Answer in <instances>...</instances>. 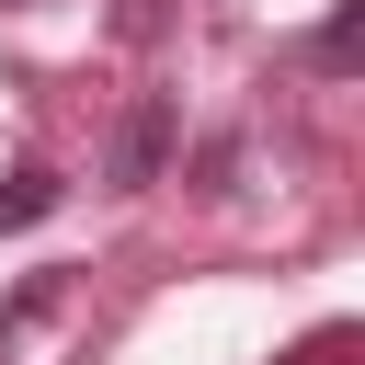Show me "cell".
<instances>
[{"label":"cell","mask_w":365,"mask_h":365,"mask_svg":"<svg viewBox=\"0 0 365 365\" xmlns=\"http://www.w3.org/2000/svg\"><path fill=\"white\" fill-rule=\"evenodd\" d=\"M160 171H171V91H137V103H125V125H114L103 182H114V194H148Z\"/></svg>","instance_id":"cell-1"},{"label":"cell","mask_w":365,"mask_h":365,"mask_svg":"<svg viewBox=\"0 0 365 365\" xmlns=\"http://www.w3.org/2000/svg\"><path fill=\"white\" fill-rule=\"evenodd\" d=\"M354 57H365V0H342V11L319 23V46H308V68H319V80H342Z\"/></svg>","instance_id":"cell-2"},{"label":"cell","mask_w":365,"mask_h":365,"mask_svg":"<svg viewBox=\"0 0 365 365\" xmlns=\"http://www.w3.org/2000/svg\"><path fill=\"white\" fill-rule=\"evenodd\" d=\"M46 205H57V171H46V160H23V171L0 182V228H34Z\"/></svg>","instance_id":"cell-3"}]
</instances>
